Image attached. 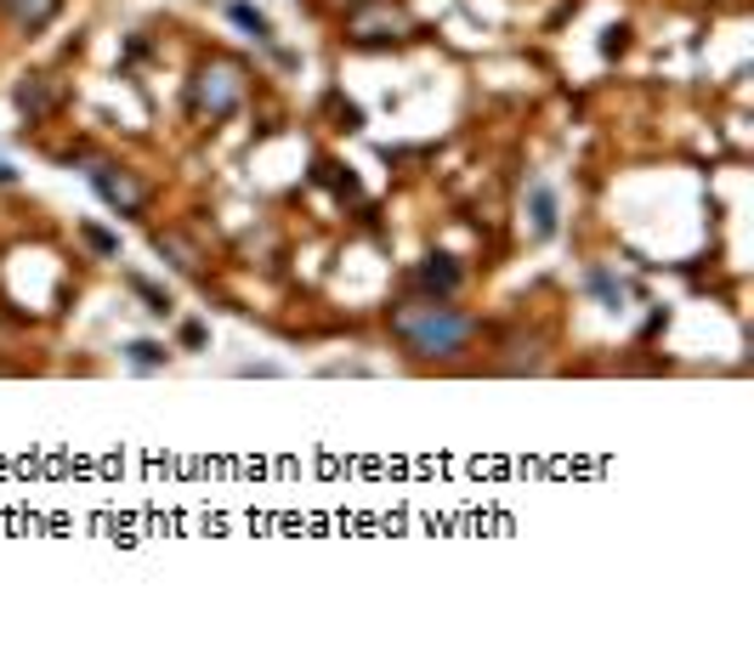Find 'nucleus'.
<instances>
[{"label":"nucleus","instance_id":"nucleus-1","mask_svg":"<svg viewBox=\"0 0 754 663\" xmlns=\"http://www.w3.org/2000/svg\"><path fill=\"white\" fill-rule=\"evenodd\" d=\"M392 324L420 358H454L459 346L471 340V318L454 312V306H443V301H409V306L392 312Z\"/></svg>","mask_w":754,"mask_h":663},{"label":"nucleus","instance_id":"nucleus-2","mask_svg":"<svg viewBox=\"0 0 754 663\" xmlns=\"http://www.w3.org/2000/svg\"><path fill=\"white\" fill-rule=\"evenodd\" d=\"M244 103V74L234 63H205V69H193L188 80V108H193V120H234Z\"/></svg>","mask_w":754,"mask_h":663},{"label":"nucleus","instance_id":"nucleus-3","mask_svg":"<svg viewBox=\"0 0 754 663\" xmlns=\"http://www.w3.org/2000/svg\"><path fill=\"white\" fill-rule=\"evenodd\" d=\"M346 35H352L358 46L403 40V35H409V12L392 7V0H363V7H352V17H346Z\"/></svg>","mask_w":754,"mask_h":663},{"label":"nucleus","instance_id":"nucleus-4","mask_svg":"<svg viewBox=\"0 0 754 663\" xmlns=\"http://www.w3.org/2000/svg\"><path fill=\"white\" fill-rule=\"evenodd\" d=\"M92 188H97L103 205L120 210V216H142V210H148V188H142L125 165H97L92 170Z\"/></svg>","mask_w":754,"mask_h":663},{"label":"nucleus","instance_id":"nucleus-5","mask_svg":"<svg viewBox=\"0 0 754 663\" xmlns=\"http://www.w3.org/2000/svg\"><path fill=\"white\" fill-rule=\"evenodd\" d=\"M459 278H466V273H459L454 255H426V262L415 267V284H420L426 296H438V301H448L459 290Z\"/></svg>","mask_w":754,"mask_h":663},{"label":"nucleus","instance_id":"nucleus-6","mask_svg":"<svg viewBox=\"0 0 754 663\" xmlns=\"http://www.w3.org/2000/svg\"><path fill=\"white\" fill-rule=\"evenodd\" d=\"M57 97H63V92H57V80H46V74H28V80L17 85V108L28 113V125H40L46 113L57 108Z\"/></svg>","mask_w":754,"mask_h":663},{"label":"nucleus","instance_id":"nucleus-7","mask_svg":"<svg viewBox=\"0 0 754 663\" xmlns=\"http://www.w3.org/2000/svg\"><path fill=\"white\" fill-rule=\"evenodd\" d=\"M57 7H63V0H0V12H7L17 28H40V23H51Z\"/></svg>","mask_w":754,"mask_h":663},{"label":"nucleus","instance_id":"nucleus-8","mask_svg":"<svg viewBox=\"0 0 754 663\" xmlns=\"http://www.w3.org/2000/svg\"><path fill=\"white\" fill-rule=\"evenodd\" d=\"M154 250H159L177 273H199V250H193L182 233H154Z\"/></svg>","mask_w":754,"mask_h":663},{"label":"nucleus","instance_id":"nucleus-9","mask_svg":"<svg viewBox=\"0 0 754 663\" xmlns=\"http://www.w3.org/2000/svg\"><path fill=\"white\" fill-rule=\"evenodd\" d=\"M534 233L539 239L556 233V193H550L544 182H534Z\"/></svg>","mask_w":754,"mask_h":663},{"label":"nucleus","instance_id":"nucleus-10","mask_svg":"<svg viewBox=\"0 0 754 663\" xmlns=\"http://www.w3.org/2000/svg\"><path fill=\"white\" fill-rule=\"evenodd\" d=\"M312 177L324 182V188H335V193H346V198H358V182L346 177V170H340L335 159H318V165H312Z\"/></svg>","mask_w":754,"mask_h":663},{"label":"nucleus","instance_id":"nucleus-11","mask_svg":"<svg viewBox=\"0 0 754 663\" xmlns=\"http://www.w3.org/2000/svg\"><path fill=\"white\" fill-rule=\"evenodd\" d=\"M590 290H596V296H601L607 306H613V312H619V301H624V290H619V278H613V273H607V267H596V273H590Z\"/></svg>","mask_w":754,"mask_h":663},{"label":"nucleus","instance_id":"nucleus-12","mask_svg":"<svg viewBox=\"0 0 754 663\" xmlns=\"http://www.w3.org/2000/svg\"><path fill=\"white\" fill-rule=\"evenodd\" d=\"M234 23H244V28H250V35H255V40H273V23H267V17H261L255 7H244V0H239V7H234Z\"/></svg>","mask_w":754,"mask_h":663},{"label":"nucleus","instance_id":"nucleus-13","mask_svg":"<svg viewBox=\"0 0 754 663\" xmlns=\"http://www.w3.org/2000/svg\"><path fill=\"white\" fill-rule=\"evenodd\" d=\"M539 363H544V358H539V346H522V340L511 346V358H505V369H511V374H522V369H539Z\"/></svg>","mask_w":754,"mask_h":663},{"label":"nucleus","instance_id":"nucleus-14","mask_svg":"<svg viewBox=\"0 0 754 663\" xmlns=\"http://www.w3.org/2000/svg\"><path fill=\"white\" fill-rule=\"evenodd\" d=\"M131 363H136V369L165 363V346H159V340H136V346H131Z\"/></svg>","mask_w":754,"mask_h":663},{"label":"nucleus","instance_id":"nucleus-15","mask_svg":"<svg viewBox=\"0 0 754 663\" xmlns=\"http://www.w3.org/2000/svg\"><path fill=\"white\" fill-rule=\"evenodd\" d=\"M85 244H92L97 255H113V250H120V239H113V233H103V227H92V221H85Z\"/></svg>","mask_w":754,"mask_h":663},{"label":"nucleus","instance_id":"nucleus-16","mask_svg":"<svg viewBox=\"0 0 754 663\" xmlns=\"http://www.w3.org/2000/svg\"><path fill=\"white\" fill-rule=\"evenodd\" d=\"M136 290H142V301H148V312H159V318H165V312H170V301H165L159 290H148V284H142V278H136Z\"/></svg>","mask_w":754,"mask_h":663},{"label":"nucleus","instance_id":"nucleus-17","mask_svg":"<svg viewBox=\"0 0 754 663\" xmlns=\"http://www.w3.org/2000/svg\"><path fill=\"white\" fill-rule=\"evenodd\" d=\"M182 346H205V324H182Z\"/></svg>","mask_w":754,"mask_h":663}]
</instances>
